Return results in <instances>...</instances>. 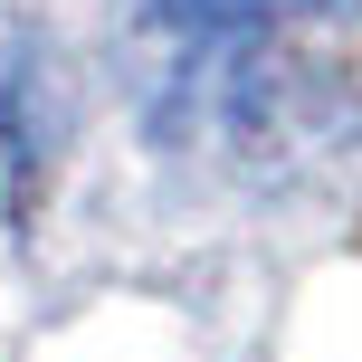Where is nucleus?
<instances>
[{"label":"nucleus","instance_id":"1","mask_svg":"<svg viewBox=\"0 0 362 362\" xmlns=\"http://www.w3.org/2000/svg\"><path fill=\"white\" fill-rule=\"evenodd\" d=\"M267 19H362V0H257Z\"/></svg>","mask_w":362,"mask_h":362}]
</instances>
